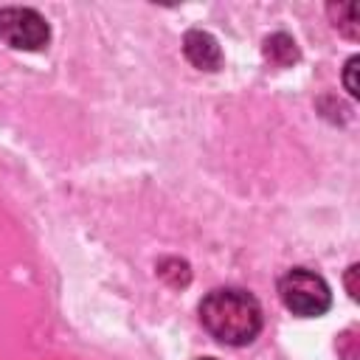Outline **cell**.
Wrapping results in <instances>:
<instances>
[{
  "mask_svg": "<svg viewBox=\"0 0 360 360\" xmlns=\"http://www.w3.org/2000/svg\"><path fill=\"white\" fill-rule=\"evenodd\" d=\"M200 321L219 343L245 346L262 329V309L250 292L236 287H219L202 298Z\"/></svg>",
  "mask_w": 360,
  "mask_h": 360,
  "instance_id": "obj_1",
  "label": "cell"
},
{
  "mask_svg": "<svg viewBox=\"0 0 360 360\" xmlns=\"http://www.w3.org/2000/svg\"><path fill=\"white\" fill-rule=\"evenodd\" d=\"M202 360H214V357H202Z\"/></svg>",
  "mask_w": 360,
  "mask_h": 360,
  "instance_id": "obj_9",
  "label": "cell"
},
{
  "mask_svg": "<svg viewBox=\"0 0 360 360\" xmlns=\"http://www.w3.org/2000/svg\"><path fill=\"white\" fill-rule=\"evenodd\" d=\"M264 53H267V59L276 62V65H290V62L298 59V48H295V42H292V37H287V34H273V37H267Z\"/></svg>",
  "mask_w": 360,
  "mask_h": 360,
  "instance_id": "obj_5",
  "label": "cell"
},
{
  "mask_svg": "<svg viewBox=\"0 0 360 360\" xmlns=\"http://www.w3.org/2000/svg\"><path fill=\"white\" fill-rule=\"evenodd\" d=\"M329 14H335V25H338L349 39H357V6H354V3L329 6Z\"/></svg>",
  "mask_w": 360,
  "mask_h": 360,
  "instance_id": "obj_6",
  "label": "cell"
},
{
  "mask_svg": "<svg viewBox=\"0 0 360 360\" xmlns=\"http://www.w3.org/2000/svg\"><path fill=\"white\" fill-rule=\"evenodd\" d=\"M0 39L20 51H39L51 39V28L45 17L34 8H0Z\"/></svg>",
  "mask_w": 360,
  "mask_h": 360,
  "instance_id": "obj_3",
  "label": "cell"
},
{
  "mask_svg": "<svg viewBox=\"0 0 360 360\" xmlns=\"http://www.w3.org/2000/svg\"><path fill=\"white\" fill-rule=\"evenodd\" d=\"M354 276H357V264H352V267H349V276H346V281H349V295H352V298H357V284H354Z\"/></svg>",
  "mask_w": 360,
  "mask_h": 360,
  "instance_id": "obj_8",
  "label": "cell"
},
{
  "mask_svg": "<svg viewBox=\"0 0 360 360\" xmlns=\"http://www.w3.org/2000/svg\"><path fill=\"white\" fill-rule=\"evenodd\" d=\"M357 65H360V59H357V56H352V59L346 62V73H343L346 90H349L352 96H357V93H360V90H357V79H354V73H357Z\"/></svg>",
  "mask_w": 360,
  "mask_h": 360,
  "instance_id": "obj_7",
  "label": "cell"
},
{
  "mask_svg": "<svg viewBox=\"0 0 360 360\" xmlns=\"http://www.w3.org/2000/svg\"><path fill=\"white\" fill-rule=\"evenodd\" d=\"M183 51H186L188 62L197 65L200 70H217L222 65L219 42L205 31H188L183 39Z\"/></svg>",
  "mask_w": 360,
  "mask_h": 360,
  "instance_id": "obj_4",
  "label": "cell"
},
{
  "mask_svg": "<svg viewBox=\"0 0 360 360\" xmlns=\"http://www.w3.org/2000/svg\"><path fill=\"white\" fill-rule=\"evenodd\" d=\"M278 295H281L284 307L301 318H318L332 307L329 284L307 267L287 270L278 281Z\"/></svg>",
  "mask_w": 360,
  "mask_h": 360,
  "instance_id": "obj_2",
  "label": "cell"
}]
</instances>
